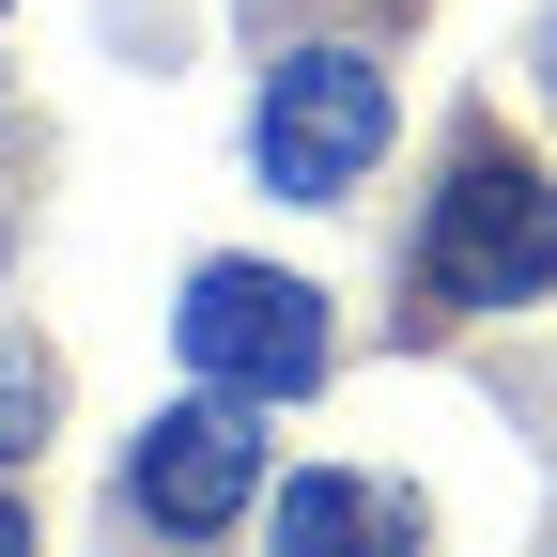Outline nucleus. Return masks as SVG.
I'll return each instance as SVG.
<instances>
[{"label": "nucleus", "mask_w": 557, "mask_h": 557, "mask_svg": "<svg viewBox=\"0 0 557 557\" xmlns=\"http://www.w3.org/2000/svg\"><path fill=\"white\" fill-rule=\"evenodd\" d=\"M403 295H418V325H480V310L557 295V186H542V156L511 124L449 139V186H434V218H418Z\"/></svg>", "instance_id": "f257e3e1"}, {"label": "nucleus", "mask_w": 557, "mask_h": 557, "mask_svg": "<svg viewBox=\"0 0 557 557\" xmlns=\"http://www.w3.org/2000/svg\"><path fill=\"white\" fill-rule=\"evenodd\" d=\"M372 156H387V62L372 47H278L263 109H248V171L278 201H341Z\"/></svg>", "instance_id": "f03ea898"}, {"label": "nucleus", "mask_w": 557, "mask_h": 557, "mask_svg": "<svg viewBox=\"0 0 557 557\" xmlns=\"http://www.w3.org/2000/svg\"><path fill=\"white\" fill-rule=\"evenodd\" d=\"M171 341H186V372H201V387L295 403V387L325 372V295H310V278H278V263H201V278H186V310H171Z\"/></svg>", "instance_id": "7ed1b4c3"}, {"label": "nucleus", "mask_w": 557, "mask_h": 557, "mask_svg": "<svg viewBox=\"0 0 557 557\" xmlns=\"http://www.w3.org/2000/svg\"><path fill=\"white\" fill-rule=\"evenodd\" d=\"M248 496H263V418H233V403H171V418H139V449H124V511H139V527L218 542Z\"/></svg>", "instance_id": "20e7f679"}, {"label": "nucleus", "mask_w": 557, "mask_h": 557, "mask_svg": "<svg viewBox=\"0 0 557 557\" xmlns=\"http://www.w3.org/2000/svg\"><path fill=\"white\" fill-rule=\"evenodd\" d=\"M357 527H403V496H372V480H295L278 496V542H357Z\"/></svg>", "instance_id": "39448f33"}, {"label": "nucleus", "mask_w": 557, "mask_h": 557, "mask_svg": "<svg viewBox=\"0 0 557 557\" xmlns=\"http://www.w3.org/2000/svg\"><path fill=\"white\" fill-rule=\"evenodd\" d=\"M0 542H16V496H0Z\"/></svg>", "instance_id": "423d86ee"}]
</instances>
